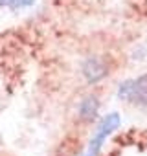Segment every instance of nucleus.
<instances>
[{"instance_id":"nucleus-1","label":"nucleus","mask_w":147,"mask_h":156,"mask_svg":"<svg viewBox=\"0 0 147 156\" xmlns=\"http://www.w3.org/2000/svg\"><path fill=\"white\" fill-rule=\"evenodd\" d=\"M116 96L121 101L147 108V75H140V77H134V79L123 81L118 87Z\"/></svg>"},{"instance_id":"nucleus-3","label":"nucleus","mask_w":147,"mask_h":156,"mask_svg":"<svg viewBox=\"0 0 147 156\" xmlns=\"http://www.w3.org/2000/svg\"><path fill=\"white\" fill-rule=\"evenodd\" d=\"M83 77L87 79L88 85H96L101 79H105L109 73V64L101 57H88L83 62Z\"/></svg>"},{"instance_id":"nucleus-6","label":"nucleus","mask_w":147,"mask_h":156,"mask_svg":"<svg viewBox=\"0 0 147 156\" xmlns=\"http://www.w3.org/2000/svg\"><path fill=\"white\" fill-rule=\"evenodd\" d=\"M87 156H92V154H90V152H88V154H87Z\"/></svg>"},{"instance_id":"nucleus-2","label":"nucleus","mask_w":147,"mask_h":156,"mask_svg":"<svg viewBox=\"0 0 147 156\" xmlns=\"http://www.w3.org/2000/svg\"><path fill=\"white\" fill-rule=\"evenodd\" d=\"M120 125H121V118H120L118 112H110V114H107V116L101 119V123H99L96 134L92 136V140H90V143H88V152H90L92 156H98V152L101 151L105 140H107L114 130H118Z\"/></svg>"},{"instance_id":"nucleus-4","label":"nucleus","mask_w":147,"mask_h":156,"mask_svg":"<svg viewBox=\"0 0 147 156\" xmlns=\"http://www.w3.org/2000/svg\"><path fill=\"white\" fill-rule=\"evenodd\" d=\"M99 112V99L96 96H87L79 103V118L83 121H94Z\"/></svg>"},{"instance_id":"nucleus-5","label":"nucleus","mask_w":147,"mask_h":156,"mask_svg":"<svg viewBox=\"0 0 147 156\" xmlns=\"http://www.w3.org/2000/svg\"><path fill=\"white\" fill-rule=\"evenodd\" d=\"M35 2V0H0V6H8L9 9H22L28 8Z\"/></svg>"}]
</instances>
